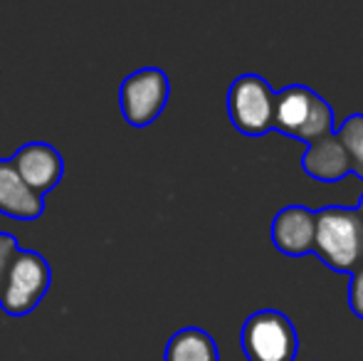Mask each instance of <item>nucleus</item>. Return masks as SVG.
<instances>
[{
    "label": "nucleus",
    "mask_w": 363,
    "mask_h": 361,
    "mask_svg": "<svg viewBox=\"0 0 363 361\" xmlns=\"http://www.w3.org/2000/svg\"><path fill=\"white\" fill-rule=\"evenodd\" d=\"M15 250H18V243L10 233H0V282H3V274L8 270L10 260H13Z\"/></svg>",
    "instance_id": "14"
},
{
    "label": "nucleus",
    "mask_w": 363,
    "mask_h": 361,
    "mask_svg": "<svg viewBox=\"0 0 363 361\" xmlns=\"http://www.w3.org/2000/svg\"><path fill=\"white\" fill-rule=\"evenodd\" d=\"M10 166L20 176V181L40 198L52 191L65 176L62 156L55 146L45 144V141H30V144L20 146L10 159Z\"/></svg>",
    "instance_id": "7"
},
{
    "label": "nucleus",
    "mask_w": 363,
    "mask_h": 361,
    "mask_svg": "<svg viewBox=\"0 0 363 361\" xmlns=\"http://www.w3.org/2000/svg\"><path fill=\"white\" fill-rule=\"evenodd\" d=\"M163 361H220L218 344L206 329H178L166 344Z\"/></svg>",
    "instance_id": "11"
},
{
    "label": "nucleus",
    "mask_w": 363,
    "mask_h": 361,
    "mask_svg": "<svg viewBox=\"0 0 363 361\" xmlns=\"http://www.w3.org/2000/svg\"><path fill=\"white\" fill-rule=\"evenodd\" d=\"M52 284L50 262L35 250H15L0 282V309L10 317L30 314Z\"/></svg>",
    "instance_id": "3"
},
{
    "label": "nucleus",
    "mask_w": 363,
    "mask_h": 361,
    "mask_svg": "<svg viewBox=\"0 0 363 361\" xmlns=\"http://www.w3.org/2000/svg\"><path fill=\"white\" fill-rule=\"evenodd\" d=\"M301 169L311 179L321 183H339L341 179H346L351 174L349 156H346L344 144H341L336 134L306 146V154L301 159Z\"/></svg>",
    "instance_id": "10"
},
{
    "label": "nucleus",
    "mask_w": 363,
    "mask_h": 361,
    "mask_svg": "<svg viewBox=\"0 0 363 361\" xmlns=\"http://www.w3.org/2000/svg\"><path fill=\"white\" fill-rule=\"evenodd\" d=\"M356 211L361 213V218H363V196H361V203H359V208H356Z\"/></svg>",
    "instance_id": "15"
},
{
    "label": "nucleus",
    "mask_w": 363,
    "mask_h": 361,
    "mask_svg": "<svg viewBox=\"0 0 363 361\" xmlns=\"http://www.w3.org/2000/svg\"><path fill=\"white\" fill-rule=\"evenodd\" d=\"M247 361H294L299 337L294 324L277 309H259L250 314L240 332Z\"/></svg>",
    "instance_id": "4"
},
{
    "label": "nucleus",
    "mask_w": 363,
    "mask_h": 361,
    "mask_svg": "<svg viewBox=\"0 0 363 361\" xmlns=\"http://www.w3.org/2000/svg\"><path fill=\"white\" fill-rule=\"evenodd\" d=\"M0 213L13 221H38L45 213V201L20 181L10 161H0Z\"/></svg>",
    "instance_id": "9"
},
{
    "label": "nucleus",
    "mask_w": 363,
    "mask_h": 361,
    "mask_svg": "<svg viewBox=\"0 0 363 361\" xmlns=\"http://www.w3.org/2000/svg\"><path fill=\"white\" fill-rule=\"evenodd\" d=\"M349 307L359 319H363V267L351 272L349 282Z\"/></svg>",
    "instance_id": "13"
},
{
    "label": "nucleus",
    "mask_w": 363,
    "mask_h": 361,
    "mask_svg": "<svg viewBox=\"0 0 363 361\" xmlns=\"http://www.w3.org/2000/svg\"><path fill=\"white\" fill-rule=\"evenodd\" d=\"M314 255L334 272L349 274L363 260V218L356 208L326 206L314 211Z\"/></svg>",
    "instance_id": "1"
},
{
    "label": "nucleus",
    "mask_w": 363,
    "mask_h": 361,
    "mask_svg": "<svg viewBox=\"0 0 363 361\" xmlns=\"http://www.w3.org/2000/svg\"><path fill=\"white\" fill-rule=\"evenodd\" d=\"M171 84L158 67H141L131 72L119 87V106L124 119L136 129L153 124L168 104Z\"/></svg>",
    "instance_id": "6"
},
{
    "label": "nucleus",
    "mask_w": 363,
    "mask_h": 361,
    "mask_svg": "<svg viewBox=\"0 0 363 361\" xmlns=\"http://www.w3.org/2000/svg\"><path fill=\"white\" fill-rule=\"evenodd\" d=\"M272 129L311 146L334 134V109L314 89L291 84L277 91Z\"/></svg>",
    "instance_id": "2"
},
{
    "label": "nucleus",
    "mask_w": 363,
    "mask_h": 361,
    "mask_svg": "<svg viewBox=\"0 0 363 361\" xmlns=\"http://www.w3.org/2000/svg\"><path fill=\"white\" fill-rule=\"evenodd\" d=\"M277 91L259 74H240L228 89V114L245 136H262L274 124Z\"/></svg>",
    "instance_id": "5"
},
{
    "label": "nucleus",
    "mask_w": 363,
    "mask_h": 361,
    "mask_svg": "<svg viewBox=\"0 0 363 361\" xmlns=\"http://www.w3.org/2000/svg\"><path fill=\"white\" fill-rule=\"evenodd\" d=\"M314 211L304 206H287L272 221V243L282 255H309L314 250Z\"/></svg>",
    "instance_id": "8"
},
{
    "label": "nucleus",
    "mask_w": 363,
    "mask_h": 361,
    "mask_svg": "<svg viewBox=\"0 0 363 361\" xmlns=\"http://www.w3.org/2000/svg\"><path fill=\"white\" fill-rule=\"evenodd\" d=\"M361 267H363V260H361Z\"/></svg>",
    "instance_id": "16"
},
{
    "label": "nucleus",
    "mask_w": 363,
    "mask_h": 361,
    "mask_svg": "<svg viewBox=\"0 0 363 361\" xmlns=\"http://www.w3.org/2000/svg\"><path fill=\"white\" fill-rule=\"evenodd\" d=\"M336 136L349 156L351 174L363 181V114H351L336 131Z\"/></svg>",
    "instance_id": "12"
}]
</instances>
